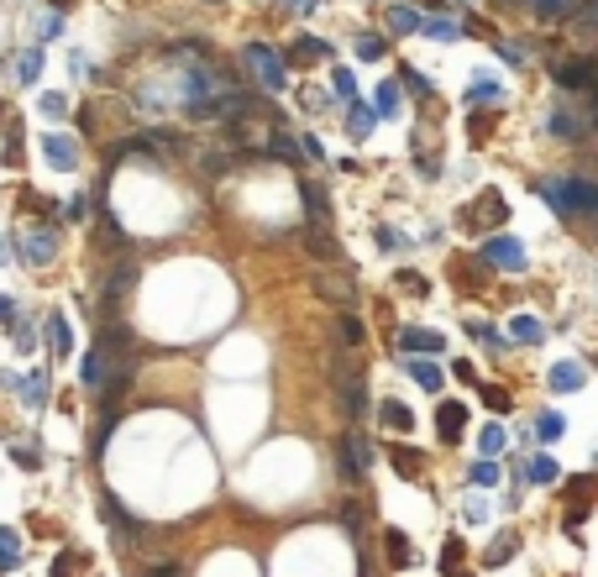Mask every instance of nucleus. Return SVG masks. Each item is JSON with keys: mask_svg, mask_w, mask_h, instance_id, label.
<instances>
[{"mask_svg": "<svg viewBox=\"0 0 598 577\" xmlns=\"http://www.w3.org/2000/svg\"><path fill=\"white\" fill-rule=\"evenodd\" d=\"M499 478H504V472H499V462H493V457H478V462L468 468V483H478V489H493Z\"/></svg>", "mask_w": 598, "mask_h": 577, "instance_id": "obj_39", "label": "nucleus"}, {"mask_svg": "<svg viewBox=\"0 0 598 577\" xmlns=\"http://www.w3.org/2000/svg\"><path fill=\"white\" fill-rule=\"evenodd\" d=\"M420 32H426L430 43H457V37H462V26L447 22V16H430V22H420Z\"/></svg>", "mask_w": 598, "mask_h": 577, "instance_id": "obj_37", "label": "nucleus"}, {"mask_svg": "<svg viewBox=\"0 0 598 577\" xmlns=\"http://www.w3.org/2000/svg\"><path fill=\"white\" fill-rule=\"evenodd\" d=\"M525 478H531V483H556V478H562V468H556L552 451H535L531 462H525Z\"/></svg>", "mask_w": 598, "mask_h": 577, "instance_id": "obj_31", "label": "nucleus"}, {"mask_svg": "<svg viewBox=\"0 0 598 577\" xmlns=\"http://www.w3.org/2000/svg\"><path fill=\"white\" fill-rule=\"evenodd\" d=\"M457 5H462V0H457Z\"/></svg>", "mask_w": 598, "mask_h": 577, "instance_id": "obj_62", "label": "nucleus"}, {"mask_svg": "<svg viewBox=\"0 0 598 577\" xmlns=\"http://www.w3.org/2000/svg\"><path fill=\"white\" fill-rule=\"evenodd\" d=\"M483 399H489L493 409H510V394H504V388H483Z\"/></svg>", "mask_w": 598, "mask_h": 577, "instance_id": "obj_59", "label": "nucleus"}, {"mask_svg": "<svg viewBox=\"0 0 598 577\" xmlns=\"http://www.w3.org/2000/svg\"><path fill=\"white\" fill-rule=\"evenodd\" d=\"M357 520H363V504H342V525L346 531H357Z\"/></svg>", "mask_w": 598, "mask_h": 577, "instance_id": "obj_56", "label": "nucleus"}, {"mask_svg": "<svg viewBox=\"0 0 598 577\" xmlns=\"http://www.w3.org/2000/svg\"><path fill=\"white\" fill-rule=\"evenodd\" d=\"M64 26H68L64 11H43V16H37V43H53V37H64Z\"/></svg>", "mask_w": 598, "mask_h": 577, "instance_id": "obj_40", "label": "nucleus"}, {"mask_svg": "<svg viewBox=\"0 0 598 577\" xmlns=\"http://www.w3.org/2000/svg\"><path fill=\"white\" fill-rule=\"evenodd\" d=\"M457 562H462V541H457V535H447V546H441V567H447V572H462Z\"/></svg>", "mask_w": 598, "mask_h": 577, "instance_id": "obj_47", "label": "nucleus"}, {"mask_svg": "<svg viewBox=\"0 0 598 577\" xmlns=\"http://www.w3.org/2000/svg\"><path fill=\"white\" fill-rule=\"evenodd\" d=\"M205 5H226V0H205Z\"/></svg>", "mask_w": 598, "mask_h": 577, "instance_id": "obj_61", "label": "nucleus"}, {"mask_svg": "<svg viewBox=\"0 0 598 577\" xmlns=\"http://www.w3.org/2000/svg\"><path fill=\"white\" fill-rule=\"evenodd\" d=\"M514 551H520V531H499L493 535V546L483 551V562H489V567H504Z\"/></svg>", "mask_w": 598, "mask_h": 577, "instance_id": "obj_27", "label": "nucleus"}, {"mask_svg": "<svg viewBox=\"0 0 598 577\" xmlns=\"http://www.w3.org/2000/svg\"><path fill=\"white\" fill-rule=\"evenodd\" d=\"M110 426H116V409L106 405V415H100V430H95V436H89V451H100L106 447V436H110Z\"/></svg>", "mask_w": 598, "mask_h": 577, "instance_id": "obj_48", "label": "nucleus"}, {"mask_svg": "<svg viewBox=\"0 0 598 577\" xmlns=\"http://www.w3.org/2000/svg\"><path fill=\"white\" fill-rule=\"evenodd\" d=\"M37 74H43V43H26L16 58V85H37Z\"/></svg>", "mask_w": 598, "mask_h": 577, "instance_id": "obj_23", "label": "nucleus"}, {"mask_svg": "<svg viewBox=\"0 0 598 577\" xmlns=\"http://www.w3.org/2000/svg\"><path fill=\"white\" fill-rule=\"evenodd\" d=\"M11 257H16V236H5V232H0V268H5Z\"/></svg>", "mask_w": 598, "mask_h": 577, "instance_id": "obj_57", "label": "nucleus"}, {"mask_svg": "<svg viewBox=\"0 0 598 577\" xmlns=\"http://www.w3.org/2000/svg\"><path fill=\"white\" fill-rule=\"evenodd\" d=\"M16 567H22V535L0 531V572H16Z\"/></svg>", "mask_w": 598, "mask_h": 577, "instance_id": "obj_34", "label": "nucleus"}, {"mask_svg": "<svg viewBox=\"0 0 598 577\" xmlns=\"http://www.w3.org/2000/svg\"><path fill=\"white\" fill-rule=\"evenodd\" d=\"M100 510H106V520H110V525H116L121 535H131V541L142 535V520H131V514L121 510V499H116V493H106V504H100Z\"/></svg>", "mask_w": 598, "mask_h": 577, "instance_id": "obj_25", "label": "nucleus"}, {"mask_svg": "<svg viewBox=\"0 0 598 577\" xmlns=\"http://www.w3.org/2000/svg\"><path fill=\"white\" fill-rule=\"evenodd\" d=\"M11 462L26 472H37V447H11Z\"/></svg>", "mask_w": 598, "mask_h": 577, "instance_id": "obj_49", "label": "nucleus"}, {"mask_svg": "<svg viewBox=\"0 0 598 577\" xmlns=\"http://www.w3.org/2000/svg\"><path fill=\"white\" fill-rule=\"evenodd\" d=\"M384 551H388L394 567H415V562H420V556L409 551V535L405 531H384Z\"/></svg>", "mask_w": 598, "mask_h": 577, "instance_id": "obj_29", "label": "nucleus"}, {"mask_svg": "<svg viewBox=\"0 0 598 577\" xmlns=\"http://www.w3.org/2000/svg\"><path fill=\"white\" fill-rule=\"evenodd\" d=\"M462 100H468V110H478V106H504V85H499L493 74H478V79H468Z\"/></svg>", "mask_w": 598, "mask_h": 577, "instance_id": "obj_12", "label": "nucleus"}, {"mask_svg": "<svg viewBox=\"0 0 598 577\" xmlns=\"http://www.w3.org/2000/svg\"><path fill=\"white\" fill-rule=\"evenodd\" d=\"M388 53V37H378V32H357V58L363 64H378Z\"/></svg>", "mask_w": 598, "mask_h": 577, "instance_id": "obj_38", "label": "nucleus"}, {"mask_svg": "<svg viewBox=\"0 0 598 577\" xmlns=\"http://www.w3.org/2000/svg\"><path fill=\"white\" fill-rule=\"evenodd\" d=\"M336 58V47L325 43V37H310V32H299L294 43H289V64H331Z\"/></svg>", "mask_w": 598, "mask_h": 577, "instance_id": "obj_10", "label": "nucleus"}, {"mask_svg": "<svg viewBox=\"0 0 598 577\" xmlns=\"http://www.w3.org/2000/svg\"><path fill=\"white\" fill-rule=\"evenodd\" d=\"M388 32H394V37H409V32H420V11H415L409 0H394V5H388Z\"/></svg>", "mask_w": 598, "mask_h": 577, "instance_id": "obj_19", "label": "nucleus"}, {"mask_svg": "<svg viewBox=\"0 0 598 577\" xmlns=\"http://www.w3.org/2000/svg\"><path fill=\"white\" fill-rule=\"evenodd\" d=\"M148 577H184V567H179V562H169V567H152Z\"/></svg>", "mask_w": 598, "mask_h": 577, "instance_id": "obj_60", "label": "nucleus"}, {"mask_svg": "<svg viewBox=\"0 0 598 577\" xmlns=\"http://www.w3.org/2000/svg\"><path fill=\"white\" fill-rule=\"evenodd\" d=\"M399 352H405V357H441V352H447V336H441V331H420V325H409V331H399Z\"/></svg>", "mask_w": 598, "mask_h": 577, "instance_id": "obj_9", "label": "nucleus"}, {"mask_svg": "<svg viewBox=\"0 0 598 577\" xmlns=\"http://www.w3.org/2000/svg\"><path fill=\"white\" fill-rule=\"evenodd\" d=\"M106 378H110V363L100 357V346H95L85 363H79V384H85V394H95V399H100V394H106Z\"/></svg>", "mask_w": 598, "mask_h": 577, "instance_id": "obj_15", "label": "nucleus"}, {"mask_svg": "<svg viewBox=\"0 0 598 577\" xmlns=\"http://www.w3.org/2000/svg\"><path fill=\"white\" fill-rule=\"evenodd\" d=\"M346 127H352V137H357V142H367V137H373V127H378L373 106H363V100H346Z\"/></svg>", "mask_w": 598, "mask_h": 577, "instance_id": "obj_22", "label": "nucleus"}, {"mask_svg": "<svg viewBox=\"0 0 598 577\" xmlns=\"http://www.w3.org/2000/svg\"><path fill=\"white\" fill-rule=\"evenodd\" d=\"M315 294H321L325 304H336V310H352V304H357V289H352V278H342V273H315Z\"/></svg>", "mask_w": 598, "mask_h": 577, "instance_id": "obj_11", "label": "nucleus"}, {"mask_svg": "<svg viewBox=\"0 0 598 577\" xmlns=\"http://www.w3.org/2000/svg\"><path fill=\"white\" fill-rule=\"evenodd\" d=\"M284 11H294V16H310V11H321V0H284Z\"/></svg>", "mask_w": 598, "mask_h": 577, "instance_id": "obj_53", "label": "nucleus"}, {"mask_svg": "<svg viewBox=\"0 0 598 577\" xmlns=\"http://www.w3.org/2000/svg\"><path fill=\"white\" fill-rule=\"evenodd\" d=\"M462 426H468V409L457 399H447L441 405V441H462Z\"/></svg>", "mask_w": 598, "mask_h": 577, "instance_id": "obj_30", "label": "nucleus"}, {"mask_svg": "<svg viewBox=\"0 0 598 577\" xmlns=\"http://www.w3.org/2000/svg\"><path fill=\"white\" fill-rule=\"evenodd\" d=\"M388 462H394L399 478H409V483L420 478V451H415V447H388Z\"/></svg>", "mask_w": 598, "mask_h": 577, "instance_id": "obj_36", "label": "nucleus"}, {"mask_svg": "<svg viewBox=\"0 0 598 577\" xmlns=\"http://www.w3.org/2000/svg\"><path fill=\"white\" fill-rule=\"evenodd\" d=\"M331 100H336V106L357 100V74H352L346 64H331Z\"/></svg>", "mask_w": 598, "mask_h": 577, "instance_id": "obj_24", "label": "nucleus"}, {"mask_svg": "<svg viewBox=\"0 0 598 577\" xmlns=\"http://www.w3.org/2000/svg\"><path fill=\"white\" fill-rule=\"evenodd\" d=\"M37 106H43V116H68V95H58V89H43V95H37Z\"/></svg>", "mask_w": 598, "mask_h": 577, "instance_id": "obj_46", "label": "nucleus"}, {"mask_svg": "<svg viewBox=\"0 0 598 577\" xmlns=\"http://www.w3.org/2000/svg\"><path fill=\"white\" fill-rule=\"evenodd\" d=\"M79 567H85V556H64V562L53 567V577H79Z\"/></svg>", "mask_w": 598, "mask_h": 577, "instance_id": "obj_52", "label": "nucleus"}, {"mask_svg": "<svg viewBox=\"0 0 598 577\" xmlns=\"http://www.w3.org/2000/svg\"><path fill=\"white\" fill-rule=\"evenodd\" d=\"M405 367H409V378L426 388V394H441V388H447V373H441L436 363H426V357H405Z\"/></svg>", "mask_w": 598, "mask_h": 577, "instance_id": "obj_17", "label": "nucleus"}, {"mask_svg": "<svg viewBox=\"0 0 598 577\" xmlns=\"http://www.w3.org/2000/svg\"><path fill=\"white\" fill-rule=\"evenodd\" d=\"M588 131H593V116H588V106H583V110L556 106L552 116H546V137H556V142H588Z\"/></svg>", "mask_w": 598, "mask_h": 577, "instance_id": "obj_3", "label": "nucleus"}, {"mask_svg": "<svg viewBox=\"0 0 598 577\" xmlns=\"http://www.w3.org/2000/svg\"><path fill=\"white\" fill-rule=\"evenodd\" d=\"M16 394H22V405L43 409L47 405V373H26V378H16Z\"/></svg>", "mask_w": 598, "mask_h": 577, "instance_id": "obj_28", "label": "nucleus"}, {"mask_svg": "<svg viewBox=\"0 0 598 577\" xmlns=\"http://www.w3.org/2000/svg\"><path fill=\"white\" fill-rule=\"evenodd\" d=\"M478 257H483L489 268H499V273H525V242H520V236H489Z\"/></svg>", "mask_w": 598, "mask_h": 577, "instance_id": "obj_4", "label": "nucleus"}, {"mask_svg": "<svg viewBox=\"0 0 598 577\" xmlns=\"http://www.w3.org/2000/svg\"><path fill=\"white\" fill-rule=\"evenodd\" d=\"M378 426H388L394 436H409V430H415V415H409L399 399H384V405H378Z\"/></svg>", "mask_w": 598, "mask_h": 577, "instance_id": "obj_20", "label": "nucleus"}, {"mask_svg": "<svg viewBox=\"0 0 598 577\" xmlns=\"http://www.w3.org/2000/svg\"><path fill=\"white\" fill-rule=\"evenodd\" d=\"M399 106H405V89H399V79H384V85L373 89V116H399Z\"/></svg>", "mask_w": 598, "mask_h": 577, "instance_id": "obj_21", "label": "nucleus"}, {"mask_svg": "<svg viewBox=\"0 0 598 577\" xmlns=\"http://www.w3.org/2000/svg\"><path fill=\"white\" fill-rule=\"evenodd\" d=\"M43 158H47L58 173H74V169H79V148H74V137H64V131H43Z\"/></svg>", "mask_w": 598, "mask_h": 577, "instance_id": "obj_8", "label": "nucleus"}, {"mask_svg": "<svg viewBox=\"0 0 598 577\" xmlns=\"http://www.w3.org/2000/svg\"><path fill=\"white\" fill-rule=\"evenodd\" d=\"M499 58H504V64H531V43H520V37H504V43H499Z\"/></svg>", "mask_w": 598, "mask_h": 577, "instance_id": "obj_43", "label": "nucleus"}, {"mask_svg": "<svg viewBox=\"0 0 598 577\" xmlns=\"http://www.w3.org/2000/svg\"><path fill=\"white\" fill-rule=\"evenodd\" d=\"M16 346H22V352L37 346V325H32V321H16Z\"/></svg>", "mask_w": 598, "mask_h": 577, "instance_id": "obj_50", "label": "nucleus"}, {"mask_svg": "<svg viewBox=\"0 0 598 577\" xmlns=\"http://www.w3.org/2000/svg\"><path fill=\"white\" fill-rule=\"evenodd\" d=\"M336 472H342L346 483H363V472H367V441L357 436V430H346L342 441H336Z\"/></svg>", "mask_w": 598, "mask_h": 577, "instance_id": "obj_6", "label": "nucleus"}, {"mask_svg": "<svg viewBox=\"0 0 598 577\" xmlns=\"http://www.w3.org/2000/svg\"><path fill=\"white\" fill-rule=\"evenodd\" d=\"M541 336H546V325L535 321V315H514V321H510V342H520V346H535Z\"/></svg>", "mask_w": 598, "mask_h": 577, "instance_id": "obj_32", "label": "nucleus"}, {"mask_svg": "<svg viewBox=\"0 0 598 577\" xmlns=\"http://www.w3.org/2000/svg\"><path fill=\"white\" fill-rule=\"evenodd\" d=\"M462 520H468V525H483V520H489V504H483V499H468Z\"/></svg>", "mask_w": 598, "mask_h": 577, "instance_id": "obj_51", "label": "nucleus"}, {"mask_svg": "<svg viewBox=\"0 0 598 577\" xmlns=\"http://www.w3.org/2000/svg\"><path fill=\"white\" fill-rule=\"evenodd\" d=\"M546 205H552V215H562V221H583V215H593L598 211V184L588 179L583 169H572V173H556V179H535L531 184Z\"/></svg>", "mask_w": 598, "mask_h": 577, "instance_id": "obj_1", "label": "nucleus"}, {"mask_svg": "<svg viewBox=\"0 0 598 577\" xmlns=\"http://www.w3.org/2000/svg\"><path fill=\"white\" fill-rule=\"evenodd\" d=\"M562 430H567V415H556V409H546V415L535 420V436H541V441H562Z\"/></svg>", "mask_w": 598, "mask_h": 577, "instance_id": "obj_41", "label": "nucleus"}, {"mask_svg": "<svg viewBox=\"0 0 598 577\" xmlns=\"http://www.w3.org/2000/svg\"><path fill=\"white\" fill-rule=\"evenodd\" d=\"M399 89H409V95H415V100H430V95H436V79H426V74H420V68H399Z\"/></svg>", "mask_w": 598, "mask_h": 577, "instance_id": "obj_33", "label": "nucleus"}, {"mask_svg": "<svg viewBox=\"0 0 598 577\" xmlns=\"http://www.w3.org/2000/svg\"><path fill=\"white\" fill-rule=\"evenodd\" d=\"M299 200H304L310 226H325V221H331V200H325V190L315 184V179H304V173H299Z\"/></svg>", "mask_w": 598, "mask_h": 577, "instance_id": "obj_14", "label": "nucleus"}, {"mask_svg": "<svg viewBox=\"0 0 598 577\" xmlns=\"http://www.w3.org/2000/svg\"><path fill=\"white\" fill-rule=\"evenodd\" d=\"M373 242H378V252H405L409 236H399L394 226H373Z\"/></svg>", "mask_w": 598, "mask_h": 577, "instance_id": "obj_44", "label": "nucleus"}, {"mask_svg": "<svg viewBox=\"0 0 598 577\" xmlns=\"http://www.w3.org/2000/svg\"><path fill=\"white\" fill-rule=\"evenodd\" d=\"M242 64L253 68V89H263V95H278L289 85V68H284V58L268 43H247L242 47Z\"/></svg>", "mask_w": 598, "mask_h": 577, "instance_id": "obj_2", "label": "nucleus"}, {"mask_svg": "<svg viewBox=\"0 0 598 577\" xmlns=\"http://www.w3.org/2000/svg\"><path fill=\"white\" fill-rule=\"evenodd\" d=\"M399 289H415V294H426V278H420V273H409V268H405V273H399Z\"/></svg>", "mask_w": 598, "mask_h": 577, "instance_id": "obj_55", "label": "nucleus"}, {"mask_svg": "<svg viewBox=\"0 0 598 577\" xmlns=\"http://www.w3.org/2000/svg\"><path fill=\"white\" fill-rule=\"evenodd\" d=\"M525 5H531V11L541 16V22H567L577 0H525Z\"/></svg>", "mask_w": 598, "mask_h": 577, "instance_id": "obj_35", "label": "nucleus"}, {"mask_svg": "<svg viewBox=\"0 0 598 577\" xmlns=\"http://www.w3.org/2000/svg\"><path fill=\"white\" fill-rule=\"evenodd\" d=\"M478 211H483V215H478V221H483V226H504V200H499V194H483V200H478Z\"/></svg>", "mask_w": 598, "mask_h": 577, "instance_id": "obj_42", "label": "nucleus"}, {"mask_svg": "<svg viewBox=\"0 0 598 577\" xmlns=\"http://www.w3.org/2000/svg\"><path fill=\"white\" fill-rule=\"evenodd\" d=\"M552 79H556L562 95L588 100V95H593V64H588V53H583V58H567V64H552Z\"/></svg>", "mask_w": 598, "mask_h": 577, "instance_id": "obj_5", "label": "nucleus"}, {"mask_svg": "<svg viewBox=\"0 0 598 577\" xmlns=\"http://www.w3.org/2000/svg\"><path fill=\"white\" fill-rule=\"evenodd\" d=\"M504 441H510V436H504V426H483V436H478L483 457H499V451H504Z\"/></svg>", "mask_w": 598, "mask_h": 577, "instance_id": "obj_45", "label": "nucleus"}, {"mask_svg": "<svg viewBox=\"0 0 598 577\" xmlns=\"http://www.w3.org/2000/svg\"><path fill=\"white\" fill-rule=\"evenodd\" d=\"M546 384H552L556 394H577V388L588 384V367H583V363H556Z\"/></svg>", "mask_w": 598, "mask_h": 577, "instance_id": "obj_18", "label": "nucleus"}, {"mask_svg": "<svg viewBox=\"0 0 598 577\" xmlns=\"http://www.w3.org/2000/svg\"><path fill=\"white\" fill-rule=\"evenodd\" d=\"M43 336H47V346H53V357H68V352H74V331H68L64 310H47L43 315Z\"/></svg>", "mask_w": 598, "mask_h": 577, "instance_id": "obj_13", "label": "nucleus"}, {"mask_svg": "<svg viewBox=\"0 0 598 577\" xmlns=\"http://www.w3.org/2000/svg\"><path fill=\"white\" fill-rule=\"evenodd\" d=\"M16 257H22L26 268H47L53 257H58V232L53 226H43V232H32L16 242Z\"/></svg>", "mask_w": 598, "mask_h": 577, "instance_id": "obj_7", "label": "nucleus"}, {"mask_svg": "<svg viewBox=\"0 0 598 577\" xmlns=\"http://www.w3.org/2000/svg\"><path fill=\"white\" fill-rule=\"evenodd\" d=\"M16 321V300H11V294H0V325H11Z\"/></svg>", "mask_w": 598, "mask_h": 577, "instance_id": "obj_58", "label": "nucleus"}, {"mask_svg": "<svg viewBox=\"0 0 598 577\" xmlns=\"http://www.w3.org/2000/svg\"><path fill=\"white\" fill-rule=\"evenodd\" d=\"M336 394H342V405H346V415H352V420H363V415H367V388H363V378H357V373H352V378H342V373H336Z\"/></svg>", "mask_w": 598, "mask_h": 577, "instance_id": "obj_16", "label": "nucleus"}, {"mask_svg": "<svg viewBox=\"0 0 598 577\" xmlns=\"http://www.w3.org/2000/svg\"><path fill=\"white\" fill-rule=\"evenodd\" d=\"M64 211H68V221H85V211H89V200H85V194H74V200H68Z\"/></svg>", "mask_w": 598, "mask_h": 577, "instance_id": "obj_54", "label": "nucleus"}, {"mask_svg": "<svg viewBox=\"0 0 598 577\" xmlns=\"http://www.w3.org/2000/svg\"><path fill=\"white\" fill-rule=\"evenodd\" d=\"M331 336H336V346H346V352H352V346H363V321H357V315H336V321H331Z\"/></svg>", "mask_w": 598, "mask_h": 577, "instance_id": "obj_26", "label": "nucleus"}]
</instances>
